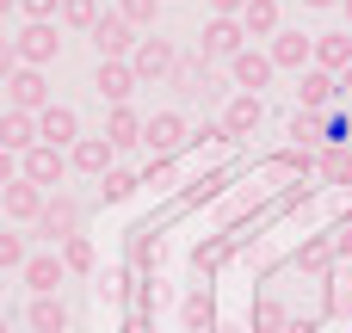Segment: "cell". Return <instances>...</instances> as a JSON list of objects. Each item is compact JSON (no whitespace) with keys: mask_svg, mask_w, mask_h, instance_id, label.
I'll return each mask as SVG.
<instances>
[{"mask_svg":"<svg viewBox=\"0 0 352 333\" xmlns=\"http://www.w3.org/2000/svg\"><path fill=\"white\" fill-rule=\"evenodd\" d=\"M87 37H93L99 62H130V56H136V43H142L148 31H136V25L124 19V12H99V25H93Z\"/></svg>","mask_w":352,"mask_h":333,"instance_id":"cell-1","label":"cell"},{"mask_svg":"<svg viewBox=\"0 0 352 333\" xmlns=\"http://www.w3.org/2000/svg\"><path fill=\"white\" fill-rule=\"evenodd\" d=\"M130 68H136V80H142V87H161V80H173V68H179V43H173V37H161V31H148V37L136 43Z\"/></svg>","mask_w":352,"mask_h":333,"instance_id":"cell-2","label":"cell"},{"mask_svg":"<svg viewBox=\"0 0 352 333\" xmlns=\"http://www.w3.org/2000/svg\"><path fill=\"white\" fill-rule=\"evenodd\" d=\"M12 49H19V62H25V68H50V62L62 56L56 19H25V25H19V37H12Z\"/></svg>","mask_w":352,"mask_h":333,"instance_id":"cell-3","label":"cell"},{"mask_svg":"<svg viewBox=\"0 0 352 333\" xmlns=\"http://www.w3.org/2000/svg\"><path fill=\"white\" fill-rule=\"evenodd\" d=\"M50 247H62V241H74L80 235V198H68V192H50V204H43V216L31 222Z\"/></svg>","mask_w":352,"mask_h":333,"instance_id":"cell-4","label":"cell"},{"mask_svg":"<svg viewBox=\"0 0 352 333\" xmlns=\"http://www.w3.org/2000/svg\"><path fill=\"white\" fill-rule=\"evenodd\" d=\"M19 173L31 179V185H43V192H56L74 167H68V148H50V142H37V148H25L19 154Z\"/></svg>","mask_w":352,"mask_h":333,"instance_id":"cell-5","label":"cell"},{"mask_svg":"<svg viewBox=\"0 0 352 333\" xmlns=\"http://www.w3.org/2000/svg\"><path fill=\"white\" fill-rule=\"evenodd\" d=\"M266 56H272V68L278 74H303L309 62H316V37H303V31H278V37H266Z\"/></svg>","mask_w":352,"mask_h":333,"instance_id":"cell-6","label":"cell"},{"mask_svg":"<svg viewBox=\"0 0 352 333\" xmlns=\"http://www.w3.org/2000/svg\"><path fill=\"white\" fill-rule=\"evenodd\" d=\"M204 62H235L241 49H248V31H241V19H204Z\"/></svg>","mask_w":352,"mask_h":333,"instance_id":"cell-7","label":"cell"},{"mask_svg":"<svg viewBox=\"0 0 352 333\" xmlns=\"http://www.w3.org/2000/svg\"><path fill=\"white\" fill-rule=\"evenodd\" d=\"M43 204H50V192H43V185H31L25 173H19V179L0 192V210H6V222H37V216H43Z\"/></svg>","mask_w":352,"mask_h":333,"instance_id":"cell-8","label":"cell"},{"mask_svg":"<svg viewBox=\"0 0 352 333\" xmlns=\"http://www.w3.org/2000/svg\"><path fill=\"white\" fill-rule=\"evenodd\" d=\"M136 87H142V80H136L130 62H99V68H93V93H99L105 105H130Z\"/></svg>","mask_w":352,"mask_h":333,"instance_id":"cell-9","label":"cell"},{"mask_svg":"<svg viewBox=\"0 0 352 333\" xmlns=\"http://www.w3.org/2000/svg\"><path fill=\"white\" fill-rule=\"evenodd\" d=\"M6 105H12V111H43V105H56L43 68H19V74L6 80Z\"/></svg>","mask_w":352,"mask_h":333,"instance_id":"cell-10","label":"cell"},{"mask_svg":"<svg viewBox=\"0 0 352 333\" xmlns=\"http://www.w3.org/2000/svg\"><path fill=\"white\" fill-rule=\"evenodd\" d=\"M37 142H50V148H74V142H80V117H74V105H43V111H37Z\"/></svg>","mask_w":352,"mask_h":333,"instance_id":"cell-11","label":"cell"},{"mask_svg":"<svg viewBox=\"0 0 352 333\" xmlns=\"http://www.w3.org/2000/svg\"><path fill=\"white\" fill-rule=\"evenodd\" d=\"M186 136H192V130H186V111H155V117L142 124V148H148V154H173Z\"/></svg>","mask_w":352,"mask_h":333,"instance_id":"cell-12","label":"cell"},{"mask_svg":"<svg viewBox=\"0 0 352 333\" xmlns=\"http://www.w3.org/2000/svg\"><path fill=\"white\" fill-rule=\"evenodd\" d=\"M19 278H25V290H31V297H56V290H62V278H68V266H62V253L50 247V253H31Z\"/></svg>","mask_w":352,"mask_h":333,"instance_id":"cell-13","label":"cell"},{"mask_svg":"<svg viewBox=\"0 0 352 333\" xmlns=\"http://www.w3.org/2000/svg\"><path fill=\"white\" fill-rule=\"evenodd\" d=\"M297 99H303V111H334V99H340V74H328V68H303V74H297Z\"/></svg>","mask_w":352,"mask_h":333,"instance_id":"cell-14","label":"cell"},{"mask_svg":"<svg viewBox=\"0 0 352 333\" xmlns=\"http://www.w3.org/2000/svg\"><path fill=\"white\" fill-rule=\"evenodd\" d=\"M260 124H266V99H260V93H235V99L223 105V130H229V142H235V136H254Z\"/></svg>","mask_w":352,"mask_h":333,"instance_id":"cell-15","label":"cell"},{"mask_svg":"<svg viewBox=\"0 0 352 333\" xmlns=\"http://www.w3.org/2000/svg\"><path fill=\"white\" fill-rule=\"evenodd\" d=\"M111 154H118V148H111L105 136H80V142L68 148V167L87 173V179H105V173H111Z\"/></svg>","mask_w":352,"mask_h":333,"instance_id":"cell-16","label":"cell"},{"mask_svg":"<svg viewBox=\"0 0 352 333\" xmlns=\"http://www.w3.org/2000/svg\"><path fill=\"white\" fill-rule=\"evenodd\" d=\"M272 74H278V68H272V56H266V49H241V56L229 62V80H235L241 93H260Z\"/></svg>","mask_w":352,"mask_h":333,"instance_id":"cell-17","label":"cell"},{"mask_svg":"<svg viewBox=\"0 0 352 333\" xmlns=\"http://www.w3.org/2000/svg\"><path fill=\"white\" fill-rule=\"evenodd\" d=\"M25 328H31V333H68V328H74V315H68V303H62V297H31Z\"/></svg>","mask_w":352,"mask_h":333,"instance_id":"cell-18","label":"cell"},{"mask_svg":"<svg viewBox=\"0 0 352 333\" xmlns=\"http://www.w3.org/2000/svg\"><path fill=\"white\" fill-rule=\"evenodd\" d=\"M0 148H12V154H25V148H37V111H0Z\"/></svg>","mask_w":352,"mask_h":333,"instance_id":"cell-19","label":"cell"},{"mask_svg":"<svg viewBox=\"0 0 352 333\" xmlns=\"http://www.w3.org/2000/svg\"><path fill=\"white\" fill-rule=\"evenodd\" d=\"M142 124H148V117H136L130 105H111V111H105V130H99V136H105V142L124 154V148H136V142H142Z\"/></svg>","mask_w":352,"mask_h":333,"instance_id":"cell-20","label":"cell"},{"mask_svg":"<svg viewBox=\"0 0 352 333\" xmlns=\"http://www.w3.org/2000/svg\"><path fill=\"white\" fill-rule=\"evenodd\" d=\"M309 68L346 74V68H352V31H322V37H316V62H309Z\"/></svg>","mask_w":352,"mask_h":333,"instance_id":"cell-21","label":"cell"},{"mask_svg":"<svg viewBox=\"0 0 352 333\" xmlns=\"http://www.w3.org/2000/svg\"><path fill=\"white\" fill-rule=\"evenodd\" d=\"M241 31L248 37H278L285 31V6L278 0H248L241 6Z\"/></svg>","mask_w":352,"mask_h":333,"instance_id":"cell-22","label":"cell"},{"mask_svg":"<svg viewBox=\"0 0 352 333\" xmlns=\"http://www.w3.org/2000/svg\"><path fill=\"white\" fill-rule=\"evenodd\" d=\"M316 173H322L328 185H352V142H322Z\"/></svg>","mask_w":352,"mask_h":333,"instance_id":"cell-23","label":"cell"},{"mask_svg":"<svg viewBox=\"0 0 352 333\" xmlns=\"http://www.w3.org/2000/svg\"><path fill=\"white\" fill-rule=\"evenodd\" d=\"M204 80H210L204 49H198V56H186V49H179V68H173V80H167V87H173V93H186V99H198V93H204Z\"/></svg>","mask_w":352,"mask_h":333,"instance_id":"cell-24","label":"cell"},{"mask_svg":"<svg viewBox=\"0 0 352 333\" xmlns=\"http://www.w3.org/2000/svg\"><path fill=\"white\" fill-rule=\"evenodd\" d=\"M291 136H297V148L328 142V111H297V117H291Z\"/></svg>","mask_w":352,"mask_h":333,"instance_id":"cell-25","label":"cell"},{"mask_svg":"<svg viewBox=\"0 0 352 333\" xmlns=\"http://www.w3.org/2000/svg\"><path fill=\"white\" fill-rule=\"evenodd\" d=\"M56 25H68V31H93V25H99V0H62Z\"/></svg>","mask_w":352,"mask_h":333,"instance_id":"cell-26","label":"cell"},{"mask_svg":"<svg viewBox=\"0 0 352 333\" xmlns=\"http://www.w3.org/2000/svg\"><path fill=\"white\" fill-rule=\"evenodd\" d=\"M25 260H31L25 235H12V229L0 222V272H25Z\"/></svg>","mask_w":352,"mask_h":333,"instance_id":"cell-27","label":"cell"},{"mask_svg":"<svg viewBox=\"0 0 352 333\" xmlns=\"http://www.w3.org/2000/svg\"><path fill=\"white\" fill-rule=\"evenodd\" d=\"M179 321H186L192 333H210V321H217L210 297H204V290H192V297H186V309H179Z\"/></svg>","mask_w":352,"mask_h":333,"instance_id":"cell-28","label":"cell"},{"mask_svg":"<svg viewBox=\"0 0 352 333\" xmlns=\"http://www.w3.org/2000/svg\"><path fill=\"white\" fill-rule=\"evenodd\" d=\"M254 328H260V333H285V328H291V309H285L278 297H266V303L254 309Z\"/></svg>","mask_w":352,"mask_h":333,"instance_id":"cell-29","label":"cell"},{"mask_svg":"<svg viewBox=\"0 0 352 333\" xmlns=\"http://www.w3.org/2000/svg\"><path fill=\"white\" fill-rule=\"evenodd\" d=\"M136 185H142V179H136V173H124V167H111V173L99 179V192H105V204H124V198H130Z\"/></svg>","mask_w":352,"mask_h":333,"instance_id":"cell-30","label":"cell"},{"mask_svg":"<svg viewBox=\"0 0 352 333\" xmlns=\"http://www.w3.org/2000/svg\"><path fill=\"white\" fill-rule=\"evenodd\" d=\"M62 266H68V272H93V241H87V235L62 241Z\"/></svg>","mask_w":352,"mask_h":333,"instance_id":"cell-31","label":"cell"},{"mask_svg":"<svg viewBox=\"0 0 352 333\" xmlns=\"http://www.w3.org/2000/svg\"><path fill=\"white\" fill-rule=\"evenodd\" d=\"M118 12H124L136 31H155V12H161V0H118Z\"/></svg>","mask_w":352,"mask_h":333,"instance_id":"cell-32","label":"cell"},{"mask_svg":"<svg viewBox=\"0 0 352 333\" xmlns=\"http://www.w3.org/2000/svg\"><path fill=\"white\" fill-rule=\"evenodd\" d=\"M142 185H173V154H148V167H142Z\"/></svg>","mask_w":352,"mask_h":333,"instance_id":"cell-33","label":"cell"},{"mask_svg":"<svg viewBox=\"0 0 352 333\" xmlns=\"http://www.w3.org/2000/svg\"><path fill=\"white\" fill-rule=\"evenodd\" d=\"M303 266H309V272H328V266H334V241H309V247H303Z\"/></svg>","mask_w":352,"mask_h":333,"instance_id":"cell-34","label":"cell"},{"mask_svg":"<svg viewBox=\"0 0 352 333\" xmlns=\"http://www.w3.org/2000/svg\"><path fill=\"white\" fill-rule=\"evenodd\" d=\"M130 253H136V266H155V260H161V241H155V235H148V229H142V235H136V247H130Z\"/></svg>","mask_w":352,"mask_h":333,"instance_id":"cell-35","label":"cell"},{"mask_svg":"<svg viewBox=\"0 0 352 333\" xmlns=\"http://www.w3.org/2000/svg\"><path fill=\"white\" fill-rule=\"evenodd\" d=\"M19 12H25V19H56L62 0H19Z\"/></svg>","mask_w":352,"mask_h":333,"instance_id":"cell-36","label":"cell"},{"mask_svg":"<svg viewBox=\"0 0 352 333\" xmlns=\"http://www.w3.org/2000/svg\"><path fill=\"white\" fill-rule=\"evenodd\" d=\"M25 62H19V49H12V37H0V80H12Z\"/></svg>","mask_w":352,"mask_h":333,"instance_id":"cell-37","label":"cell"},{"mask_svg":"<svg viewBox=\"0 0 352 333\" xmlns=\"http://www.w3.org/2000/svg\"><path fill=\"white\" fill-rule=\"evenodd\" d=\"M12 179H19V154H12V148H0V192H6Z\"/></svg>","mask_w":352,"mask_h":333,"instance_id":"cell-38","label":"cell"},{"mask_svg":"<svg viewBox=\"0 0 352 333\" xmlns=\"http://www.w3.org/2000/svg\"><path fill=\"white\" fill-rule=\"evenodd\" d=\"M334 260H352V222L334 229Z\"/></svg>","mask_w":352,"mask_h":333,"instance_id":"cell-39","label":"cell"},{"mask_svg":"<svg viewBox=\"0 0 352 333\" xmlns=\"http://www.w3.org/2000/svg\"><path fill=\"white\" fill-rule=\"evenodd\" d=\"M248 0H210V19H241Z\"/></svg>","mask_w":352,"mask_h":333,"instance_id":"cell-40","label":"cell"},{"mask_svg":"<svg viewBox=\"0 0 352 333\" xmlns=\"http://www.w3.org/2000/svg\"><path fill=\"white\" fill-rule=\"evenodd\" d=\"M210 266H223V241L217 247H198V272H210Z\"/></svg>","mask_w":352,"mask_h":333,"instance_id":"cell-41","label":"cell"},{"mask_svg":"<svg viewBox=\"0 0 352 333\" xmlns=\"http://www.w3.org/2000/svg\"><path fill=\"white\" fill-rule=\"evenodd\" d=\"M303 6H309V12H328V6H340V0H303Z\"/></svg>","mask_w":352,"mask_h":333,"instance_id":"cell-42","label":"cell"},{"mask_svg":"<svg viewBox=\"0 0 352 333\" xmlns=\"http://www.w3.org/2000/svg\"><path fill=\"white\" fill-rule=\"evenodd\" d=\"M340 99H352V68H346V74H340Z\"/></svg>","mask_w":352,"mask_h":333,"instance_id":"cell-43","label":"cell"},{"mask_svg":"<svg viewBox=\"0 0 352 333\" xmlns=\"http://www.w3.org/2000/svg\"><path fill=\"white\" fill-rule=\"evenodd\" d=\"M6 12H19V0H0V19H6Z\"/></svg>","mask_w":352,"mask_h":333,"instance_id":"cell-44","label":"cell"},{"mask_svg":"<svg viewBox=\"0 0 352 333\" xmlns=\"http://www.w3.org/2000/svg\"><path fill=\"white\" fill-rule=\"evenodd\" d=\"M340 12H346V31H352V0H340Z\"/></svg>","mask_w":352,"mask_h":333,"instance_id":"cell-45","label":"cell"},{"mask_svg":"<svg viewBox=\"0 0 352 333\" xmlns=\"http://www.w3.org/2000/svg\"><path fill=\"white\" fill-rule=\"evenodd\" d=\"M0 333H12V328H6V309H0Z\"/></svg>","mask_w":352,"mask_h":333,"instance_id":"cell-46","label":"cell"},{"mask_svg":"<svg viewBox=\"0 0 352 333\" xmlns=\"http://www.w3.org/2000/svg\"><path fill=\"white\" fill-rule=\"evenodd\" d=\"M0 297H6V272H0Z\"/></svg>","mask_w":352,"mask_h":333,"instance_id":"cell-47","label":"cell"},{"mask_svg":"<svg viewBox=\"0 0 352 333\" xmlns=\"http://www.w3.org/2000/svg\"><path fill=\"white\" fill-rule=\"evenodd\" d=\"M25 333H31V328H25Z\"/></svg>","mask_w":352,"mask_h":333,"instance_id":"cell-48","label":"cell"}]
</instances>
